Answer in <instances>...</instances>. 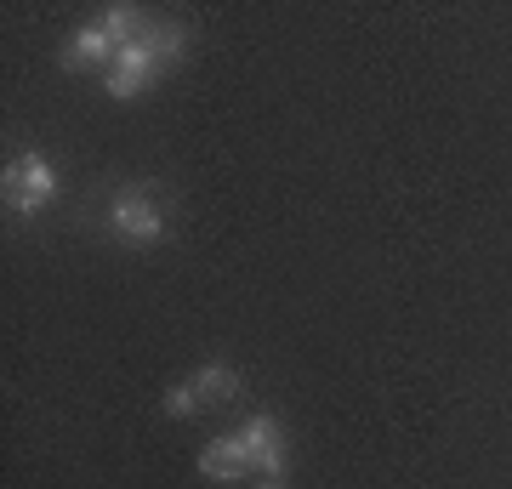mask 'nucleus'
<instances>
[{
	"label": "nucleus",
	"mask_w": 512,
	"mask_h": 489,
	"mask_svg": "<svg viewBox=\"0 0 512 489\" xmlns=\"http://www.w3.org/2000/svg\"><path fill=\"white\" fill-rule=\"evenodd\" d=\"M188 23L177 18H148V29L131 40L126 52L114 57V69L103 74V91H109L114 103H131V97H143V91L160 86V74L188 52Z\"/></svg>",
	"instance_id": "obj_1"
},
{
	"label": "nucleus",
	"mask_w": 512,
	"mask_h": 489,
	"mask_svg": "<svg viewBox=\"0 0 512 489\" xmlns=\"http://www.w3.org/2000/svg\"><path fill=\"white\" fill-rule=\"evenodd\" d=\"M148 29V18L137 12V6H103V18H92L86 29H74L69 40H63V52H57V63L69 74H109L114 57L126 52L131 40Z\"/></svg>",
	"instance_id": "obj_2"
},
{
	"label": "nucleus",
	"mask_w": 512,
	"mask_h": 489,
	"mask_svg": "<svg viewBox=\"0 0 512 489\" xmlns=\"http://www.w3.org/2000/svg\"><path fill=\"white\" fill-rule=\"evenodd\" d=\"M103 228H109L120 245H137V251L160 245L165 228H171L160 188H154V182H126V188L109 200V211H103Z\"/></svg>",
	"instance_id": "obj_3"
},
{
	"label": "nucleus",
	"mask_w": 512,
	"mask_h": 489,
	"mask_svg": "<svg viewBox=\"0 0 512 489\" xmlns=\"http://www.w3.org/2000/svg\"><path fill=\"white\" fill-rule=\"evenodd\" d=\"M0 194H6V211H18L23 222L40 217L46 200L57 194V165L40 148H23L18 160H6V171H0Z\"/></svg>",
	"instance_id": "obj_4"
},
{
	"label": "nucleus",
	"mask_w": 512,
	"mask_h": 489,
	"mask_svg": "<svg viewBox=\"0 0 512 489\" xmlns=\"http://www.w3.org/2000/svg\"><path fill=\"white\" fill-rule=\"evenodd\" d=\"M239 444H245V455H251V472H262V478H285V467H291V444H285V427H279L274 416H251L245 427H239Z\"/></svg>",
	"instance_id": "obj_5"
},
{
	"label": "nucleus",
	"mask_w": 512,
	"mask_h": 489,
	"mask_svg": "<svg viewBox=\"0 0 512 489\" xmlns=\"http://www.w3.org/2000/svg\"><path fill=\"white\" fill-rule=\"evenodd\" d=\"M251 472V455H245V444L234 438H217V444H205L200 450V478H211V484H239Z\"/></svg>",
	"instance_id": "obj_6"
},
{
	"label": "nucleus",
	"mask_w": 512,
	"mask_h": 489,
	"mask_svg": "<svg viewBox=\"0 0 512 489\" xmlns=\"http://www.w3.org/2000/svg\"><path fill=\"white\" fill-rule=\"evenodd\" d=\"M194 393H200V404H228V399H239V393H245V376H239L234 364H200V370H194Z\"/></svg>",
	"instance_id": "obj_7"
},
{
	"label": "nucleus",
	"mask_w": 512,
	"mask_h": 489,
	"mask_svg": "<svg viewBox=\"0 0 512 489\" xmlns=\"http://www.w3.org/2000/svg\"><path fill=\"white\" fill-rule=\"evenodd\" d=\"M205 404H200V393H194V381H177L171 393H165V416H200Z\"/></svg>",
	"instance_id": "obj_8"
},
{
	"label": "nucleus",
	"mask_w": 512,
	"mask_h": 489,
	"mask_svg": "<svg viewBox=\"0 0 512 489\" xmlns=\"http://www.w3.org/2000/svg\"><path fill=\"white\" fill-rule=\"evenodd\" d=\"M256 489H285V478H262V484H256Z\"/></svg>",
	"instance_id": "obj_9"
}]
</instances>
